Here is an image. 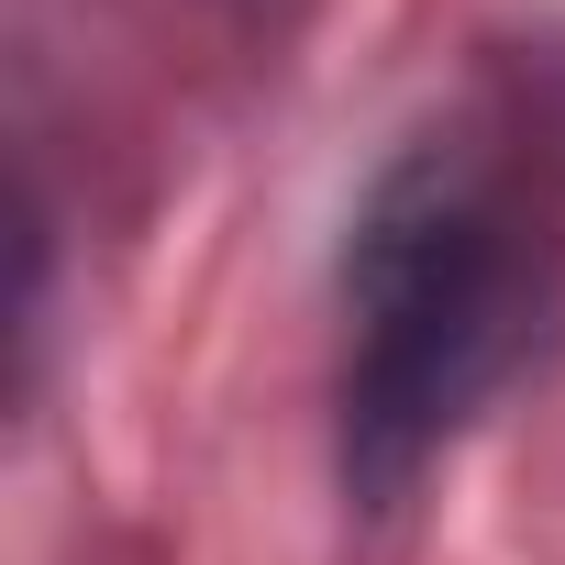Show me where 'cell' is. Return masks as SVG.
<instances>
[{
  "instance_id": "6da1fadb",
  "label": "cell",
  "mask_w": 565,
  "mask_h": 565,
  "mask_svg": "<svg viewBox=\"0 0 565 565\" xmlns=\"http://www.w3.org/2000/svg\"><path fill=\"white\" fill-rule=\"evenodd\" d=\"M532 233L455 145H411L344 244V488L399 510L532 344Z\"/></svg>"
}]
</instances>
